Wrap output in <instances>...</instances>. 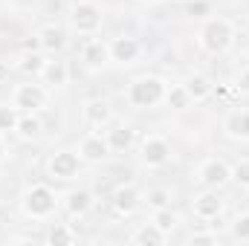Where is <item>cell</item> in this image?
<instances>
[{
	"label": "cell",
	"instance_id": "cell-1",
	"mask_svg": "<svg viewBox=\"0 0 249 246\" xmlns=\"http://www.w3.org/2000/svg\"><path fill=\"white\" fill-rule=\"evenodd\" d=\"M165 81L157 78V75H139L130 81L127 87V102L139 110H148V107H157L160 102H165Z\"/></svg>",
	"mask_w": 249,
	"mask_h": 246
},
{
	"label": "cell",
	"instance_id": "cell-2",
	"mask_svg": "<svg viewBox=\"0 0 249 246\" xmlns=\"http://www.w3.org/2000/svg\"><path fill=\"white\" fill-rule=\"evenodd\" d=\"M232 41H235V29L226 18H212L200 29V47L212 55H223L232 47Z\"/></svg>",
	"mask_w": 249,
	"mask_h": 246
},
{
	"label": "cell",
	"instance_id": "cell-3",
	"mask_svg": "<svg viewBox=\"0 0 249 246\" xmlns=\"http://www.w3.org/2000/svg\"><path fill=\"white\" fill-rule=\"evenodd\" d=\"M20 209H23L26 217H32V220H44V217H50V214L58 209V197H55V191H53L50 185H32V188L23 191V197H20Z\"/></svg>",
	"mask_w": 249,
	"mask_h": 246
},
{
	"label": "cell",
	"instance_id": "cell-4",
	"mask_svg": "<svg viewBox=\"0 0 249 246\" xmlns=\"http://www.w3.org/2000/svg\"><path fill=\"white\" fill-rule=\"evenodd\" d=\"M70 23H72V29H75L78 35H96V32L102 29V23H105V15H102V9H99L96 3L78 0V3L70 9Z\"/></svg>",
	"mask_w": 249,
	"mask_h": 246
},
{
	"label": "cell",
	"instance_id": "cell-5",
	"mask_svg": "<svg viewBox=\"0 0 249 246\" xmlns=\"http://www.w3.org/2000/svg\"><path fill=\"white\" fill-rule=\"evenodd\" d=\"M12 105H15L18 110H23V113H38V110H44V105H47V90H44V84H32V81L18 84L15 93H12Z\"/></svg>",
	"mask_w": 249,
	"mask_h": 246
},
{
	"label": "cell",
	"instance_id": "cell-6",
	"mask_svg": "<svg viewBox=\"0 0 249 246\" xmlns=\"http://www.w3.org/2000/svg\"><path fill=\"white\" fill-rule=\"evenodd\" d=\"M47 171H50V177L53 180H75L78 177V171H81V157H78V151H55L53 157H50V162H47Z\"/></svg>",
	"mask_w": 249,
	"mask_h": 246
},
{
	"label": "cell",
	"instance_id": "cell-7",
	"mask_svg": "<svg viewBox=\"0 0 249 246\" xmlns=\"http://www.w3.org/2000/svg\"><path fill=\"white\" fill-rule=\"evenodd\" d=\"M139 159L148 168H162L171 159V145L162 136H145L142 145H139Z\"/></svg>",
	"mask_w": 249,
	"mask_h": 246
},
{
	"label": "cell",
	"instance_id": "cell-8",
	"mask_svg": "<svg viewBox=\"0 0 249 246\" xmlns=\"http://www.w3.org/2000/svg\"><path fill=\"white\" fill-rule=\"evenodd\" d=\"M197 180L206 185V188H223L226 183H232V165H229L226 159L212 157V159H206V162L200 165Z\"/></svg>",
	"mask_w": 249,
	"mask_h": 246
},
{
	"label": "cell",
	"instance_id": "cell-9",
	"mask_svg": "<svg viewBox=\"0 0 249 246\" xmlns=\"http://www.w3.org/2000/svg\"><path fill=\"white\" fill-rule=\"evenodd\" d=\"M191 209H194V214H197L200 220H217V217L223 214V200L217 197V188H212V191L197 194Z\"/></svg>",
	"mask_w": 249,
	"mask_h": 246
},
{
	"label": "cell",
	"instance_id": "cell-10",
	"mask_svg": "<svg viewBox=\"0 0 249 246\" xmlns=\"http://www.w3.org/2000/svg\"><path fill=\"white\" fill-rule=\"evenodd\" d=\"M139 53H142V47L130 35H119V38L110 41V61H116V64H124L127 67V64H133L139 58Z\"/></svg>",
	"mask_w": 249,
	"mask_h": 246
},
{
	"label": "cell",
	"instance_id": "cell-11",
	"mask_svg": "<svg viewBox=\"0 0 249 246\" xmlns=\"http://www.w3.org/2000/svg\"><path fill=\"white\" fill-rule=\"evenodd\" d=\"M139 206H142V194H139L133 185H119V188L113 191V209H116V214L130 217Z\"/></svg>",
	"mask_w": 249,
	"mask_h": 246
},
{
	"label": "cell",
	"instance_id": "cell-12",
	"mask_svg": "<svg viewBox=\"0 0 249 246\" xmlns=\"http://www.w3.org/2000/svg\"><path fill=\"white\" fill-rule=\"evenodd\" d=\"M78 157H81V162H102V159H107L110 157V145H107V139H102V136H87V139H81V145H78Z\"/></svg>",
	"mask_w": 249,
	"mask_h": 246
},
{
	"label": "cell",
	"instance_id": "cell-13",
	"mask_svg": "<svg viewBox=\"0 0 249 246\" xmlns=\"http://www.w3.org/2000/svg\"><path fill=\"white\" fill-rule=\"evenodd\" d=\"M38 41H41V50L44 53H61L64 47H67V32H64L58 23H47V26H41L38 29Z\"/></svg>",
	"mask_w": 249,
	"mask_h": 246
},
{
	"label": "cell",
	"instance_id": "cell-14",
	"mask_svg": "<svg viewBox=\"0 0 249 246\" xmlns=\"http://www.w3.org/2000/svg\"><path fill=\"white\" fill-rule=\"evenodd\" d=\"M168 241V235L151 220V223H142L139 229H133V235H130V244L136 246H162Z\"/></svg>",
	"mask_w": 249,
	"mask_h": 246
},
{
	"label": "cell",
	"instance_id": "cell-15",
	"mask_svg": "<svg viewBox=\"0 0 249 246\" xmlns=\"http://www.w3.org/2000/svg\"><path fill=\"white\" fill-rule=\"evenodd\" d=\"M105 139H107V145H110L113 154H124V151L133 148V142H136V130H133L130 124H116L113 130H107Z\"/></svg>",
	"mask_w": 249,
	"mask_h": 246
},
{
	"label": "cell",
	"instance_id": "cell-16",
	"mask_svg": "<svg viewBox=\"0 0 249 246\" xmlns=\"http://www.w3.org/2000/svg\"><path fill=\"white\" fill-rule=\"evenodd\" d=\"M81 61L87 64V67H105V64L110 61V44H105L99 38L87 41L84 50H81Z\"/></svg>",
	"mask_w": 249,
	"mask_h": 246
},
{
	"label": "cell",
	"instance_id": "cell-17",
	"mask_svg": "<svg viewBox=\"0 0 249 246\" xmlns=\"http://www.w3.org/2000/svg\"><path fill=\"white\" fill-rule=\"evenodd\" d=\"M84 122L90 124V127H102V124L110 122V105L105 102V99H90V102H84Z\"/></svg>",
	"mask_w": 249,
	"mask_h": 246
},
{
	"label": "cell",
	"instance_id": "cell-18",
	"mask_svg": "<svg viewBox=\"0 0 249 246\" xmlns=\"http://www.w3.org/2000/svg\"><path fill=\"white\" fill-rule=\"evenodd\" d=\"M64 206H67V211H70L72 217H81V214H87V211L93 209V194H90V191H84V188L70 191Z\"/></svg>",
	"mask_w": 249,
	"mask_h": 246
},
{
	"label": "cell",
	"instance_id": "cell-19",
	"mask_svg": "<svg viewBox=\"0 0 249 246\" xmlns=\"http://www.w3.org/2000/svg\"><path fill=\"white\" fill-rule=\"evenodd\" d=\"M38 78H44V84H50V87H64L70 78V70L64 61H47Z\"/></svg>",
	"mask_w": 249,
	"mask_h": 246
},
{
	"label": "cell",
	"instance_id": "cell-20",
	"mask_svg": "<svg viewBox=\"0 0 249 246\" xmlns=\"http://www.w3.org/2000/svg\"><path fill=\"white\" fill-rule=\"evenodd\" d=\"M186 90H188V96H191V102H203V99H209L214 93V84L206 75H191L186 81Z\"/></svg>",
	"mask_w": 249,
	"mask_h": 246
},
{
	"label": "cell",
	"instance_id": "cell-21",
	"mask_svg": "<svg viewBox=\"0 0 249 246\" xmlns=\"http://www.w3.org/2000/svg\"><path fill=\"white\" fill-rule=\"evenodd\" d=\"M15 133H18L20 139H38V133H41V119H38L35 113H20Z\"/></svg>",
	"mask_w": 249,
	"mask_h": 246
},
{
	"label": "cell",
	"instance_id": "cell-22",
	"mask_svg": "<svg viewBox=\"0 0 249 246\" xmlns=\"http://www.w3.org/2000/svg\"><path fill=\"white\" fill-rule=\"evenodd\" d=\"M165 105L174 107V110L188 107V105H191V96H188L186 84H174V87H168V90H165Z\"/></svg>",
	"mask_w": 249,
	"mask_h": 246
},
{
	"label": "cell",
	"instance_id": "cell-23",
	"mask_svg": "<svg viewBox=\"0 0 249 246\" xmlns=\"http://www.w3.org/2000/svg\"><path fill=\"white\" fill-rule=\"evenodd\" d=\"M226 130L232 136H241V139H249V113H232L226 119Z\"/></svg>",
	"mask_w": 249,
	"mask_h": 246
},
{
	"label": "cell",
	"instance_id": "cell-24",
	"mask_svg": "<svg viewBox=\"0 0 249 246\" xmlns=\"http://www.w3.org/2000/svg\"><path fill=\"white\" fill-rule=\"evenodd\" d=\"M151 220H154V223H157V226H160L165 235H168V232H171V229L180 223V214H177V211H171V206H168V209H157Z\"/></svg>",
	"mask_w": 249,
	"mask_h": 246
},
{
	"label": "cell",
	"instance_id": "cell-25",
	"mask_svg": "<svg viewBox=\"0 0 249 246\" xmlns=\"http://www.w3.org/2000/svg\"><path fill=\"white\" fill-rule=\"evenodd\" d=\"M18 119H20V110L15 105H0V133H9L18 127Z\"/></svg>",
	"mask_w": 249,
	"mask_h": 246
},
{
	"label": "cell",
	"instance_id": "cell-26",
	"mask_svg": "<svg viewBox=\"0 0 249 246\" xmlns=\"http://www.w3.org/2000/svg\"><path fill=\"white\" fill-rule=\"evenodd\" d=\"M44 64H47V61H44V58H41L38 53H26V55L20 58V64H18V70L35 78V75H41V70H44Z\"/></svg>",
	"mask_w": 249,
	"mask_h": 246
},
{
	"label": "cell",
	"instance_id": "cell-27",
	"mask_svg": "<svg viewBox=\"0 0 249 246\" xmlns=\"http://www.w3.org/2000/svg\"><path fill=\"white\" fill-rule=\"evenodd\" d=\"M47 244H55V246H61V244H75V232H70L64 223H55V226L47 232Z\"/></svg>",
	"mask_w": 249,
	"mask_h": 246
},
{
	"label": "cell",
	"instance_id": "cell-28",
	"mask_svg": "<svg viewBox=\"0 0 249 246\" xmlns=\"http://www.w3.org/2000/svg\"><path fill=\"white\" fill-rule=\"evenodd\" d=\"M229 232H232V238H235V241H249V211L238 214V217L232 220Z\"/></svg>",
	"mask_w": 249,
	"mask_h": 246
},
{
	"label": "cell",
	"instance_id": "cell-29",
	"mask_svg": "<svg viewBox=\"0 0 249 246\" xmlns=\"http://www.w3.org/2000/svg\"><path fill=\"white\" fill-rule=\"evenodd\" d=\"M148 206L157 211V209H168L171 206V191H165V188H154V191H148Z\"/></svg>",
	"mask_w": 249,
	"mask_h": 246
},
{
	"label": "cell",
	"instance_id": "cell-30",
	"mask_svg": "<svg viewBox=\"0 0 249 246\" xmlns=\"http://www.w3.org/2000/svg\"><path fill=\"white\" fill-rule=\"evenodd\" d=\"M232 180L241 185V188H249V159H241V162L232 168Z\"/></svg>",
	"mask_w": 249,
	"mask_h": 246
},
{
	"label": "cell",
	"instance_id": "cell-31",
	"mask_svg": "<svg viewBox=\"0 0 249 246\" xmlns=\"http://www.w3.org/2000/svg\"><path fill=\"white\" fill-rule=\"evenodd\" d=\"M188 15H194V18L209 15V0H188Z\"/></svg>",
	"mask_w": 249,
	"mask_h": 246
},
{
	"label": "cell",
	"instance_id": "cell-32",
	"mask_svg": "<svg viewBox=\"0 0 249 246\" xmlns=\"http://www.w3.org/2000/svg\"><path fill=\"white\" fill-rule=\"evenodd\" d=\"M235 90H238V93H244V96H249V67H247V70H241V72L235 75Z\"/></svg>",
	"mask_w": 249,
	"mask_h": 246
},
{
	"label": "cell",
	"instance_id": "cell-33",
	"mask_svg": "<svg viewBox=\"0 0 249 246\" xmlns=\"http://www.w3.org/2000/svg\"><path fill=\"white\" fill-rule=\"evenodd\" d=\"M188 244H217V235H212V232H194L188 238Z\"/></svg>",
	"mask_w": 249,
	"mask_h": 246
},
{
	"label": "cell",
	"instance_id": "cell-34",
	"mask_svg": "<svg viewBox=\"0 0 249 246\" xmlns=\"http://www.w3.org/2000/svg\"><path fill=\"white\" fill-rule=\"evenodd\" d=\"M6 78H9V64H6V61H0V84H3Z\"/></svg>",
	"mask_w": 249,
	"mask_h": 246
},
{
	"label": "cell",
	"instance_id": "cell-35",
	"mask_svg": "<svg viewBox=\"0 0 249 246\" xmlns=\"http://www.w3.org/2000/svg\"><path fill=\"white\" fill-rule=\"evenodd\" d=\"M6 159V142H3V136H0V162Z\"/></svg>",
	"mask_w": 249,
	"mask_h": 246
},
{
	"label": "cell",
	"instance_id": "cell-36",
	"mask_svg": "<svg viewBox=\"0 0 249 246\" xmlns=\"http://www.w3.org/2000/svg\"><path fill=\"white\" fill-rule=\"evenodd\" d=\"M139 3H154V0H139Z\"/></svg>",
	"mask_w": 249,
	"mask_h": 246
}]
</instances>
